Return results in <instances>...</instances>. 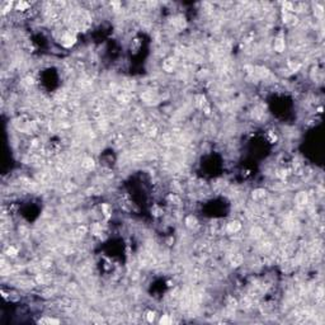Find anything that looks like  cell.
Wrapping results in <instances>:
<instances>
[{"label":"cell","mask_w":325,"mask_h":325,"mask_svg":"<svg viewBox=\"0 0 325 325\" xmlns=\"http://www.w3.org/2000/svg\"><path fill=\"white\" fill-rule=\"evenodd\" d=\"M6 255L8 257H12V258H14V257H17V254H18V249H17L15 246H9L6 249Z\"/></svg>","instance_id":"obj_13"},{"label":"cell","mask_w":325,"mask_h":325,"mask_svg":"<svg viewBox=\"0 0 325 325\" xmlns=\"http://www.w3.org/2000/svg\"><path fill=\"white\" fill-rule=\"evenodd\" d=\"M307 200H309V197H307L306 192H298L296 195V203L298 206H305L307 203Z\"/></svg>","instance_id":"obj_3"},{"label":"cell","mask_w":325,"mask_h":325,"mask_svg":"<svg viewBox=\"0 0 325 325\" xmlns=\"http://www.w3.org/2000/svg\"><path fill=\"white\" fill-rule=\"evenodd\" d=\"M197 104L200 105V107H202V108L205 107V104H206V99H205V97H203V95H198V97H197Z\"/></svg>","instance_id":"obj_17"},{"label":"cell","mask_w":325,"mask_h":325,"mask_svg":"<svg viewBox=\"0 0 325 325\" xmlns=\"http://www.w3.org/2000/svg\"><path fill=\"white\" fill-rule=\"evenodd\" d=\"M81 166L85 170H92L93 168H94V160H93L92 158H85L81 163Z\"/></svg>","instance_id":"obj_6"},{"label":"cell","mask_w":325,"mask_h":325,"mask_svg":"<svg viewBox=\"0 0 325 325\" xmlns=\"http://www.w3.org/2000/svg\"><path fill=\"white\" fill-rule=\"evenodd\" d=\"M250 233H251V236H253V238H254V239H258V238H260V236H262L263 231H262L260 227L255 226V227H253V229H251Z\"/></svg>","instance_id":"obj_11"},{"label":"cell","mask_w":325,"mask_h":325,"mask_svg":"<svg viewBox=\"0 0 325 325\" xmlns=\"http://www.w3.org/2000/svg\"><path fill=\"white\" fill-rule=\"evenodd\" d=\"M15 8H17V10H22V12H24V10H28L29 4L26 3V1H19V3H17Z\"/></svg>","instance_id":"obj_14"},{"label":"cell","mask_w":325,"mask_h":325,"mask_svg":"<svg viewBox=\"0 0 325 325\" xmlns=\"http://www.w3.org/2000/svg\"><path fill=\"white\" fill-rule=\"evenodd\" d=\"M102 211H103V215L105 217H111V213H112V208H111V206L107 205V203H104L102 205Z\"/></svg>","instance_id":"obj_12"},{"label":"cell","mask_w":325,"mask_h":325,"mask_svg":"<svg viewBox=\"0 0 325 325\" xmlns=\"http://www.w3.org/2000/svg\"><path fill=\"white\" fill-rule=\"evenodd\" d=\"M170 321H172V320L169 319V316H168V315H163L159 323H160V324H169Z\"/></svg>","instance_id":"obj_19"},{"label":"cell","mask_w":325,"mask_h":325,"mask_svg":"<svg viewBox=\"0 0 325 325\" xmlns=\"http://www.w3.org/2000/svg\"><path fill=\"white\" fill-rule=\"evenodd\" d=\"M62 45L65 46V47H70V46H73L75 43V41H76V38H75V36H73L71 33H66V35L62 37Z\"/></svg>","instance_id":"obj_2"},{"label":"cell","mask_w":325,"mask_h":325,"mask_svg":"<svg viewBox=\"0 0 325 325\" xmlns=\"http://www.w3.org/2000/svg\"><path fill=\"white\" fill-rule=\"evenodd\" d=\"M78 233H79L80 235H84V234L86 233V227H85V226H80L79 229H78Z\"/></svg>","instance_id":"obj_21"},{"label":"cell","mask_w":325,"mask_h":325,"mask_svg":"<svg viewBox=\"0 0 325 325\" xmlns=\"http://www.w3.org/2000/svg\"><path fill=\"white\" fill-rule=\"evenodd\" d=\"M151 212H153V213H154V216H160V215H161V213H163V210H161V208H160V207H159V206H156V205H155V206H154V207H153V208H151Z\"/></svg>","instance_id":"obj_16"},{"label":"cell","mask_w":325,"mask_h":325,"mask_svg":"<svg viewBox=\"0 0 325 325\" xmlns=\"http://www.w3.org/2000/svg\"><path fill=\"white\" fill-rule=\"evenodd\" d=\"M155 311H149L147 312V315H146V319H147V321L149 323H154V320H155Z\"/></svg>","instance_id":"obj_18"},{"label":"cell","mask_w":325,"mask_h":325,"mask_svg":"<svg viewBox=\"0 0 325 325\" xmlns=\"http://www.w3.org/2000/svg\"><path fill=\"white\" fill-rule=\"evenodd\" d=\"M264 196H265V191L262 188H258L253 192V198H254V200H262Z\"/></svg>","instance_id":"obj_9"},{"label":"cell","mask_w":325,"mask_h":325,"mask_svg":"<svg viewBox=\"0 0 325 325\" xmlns=\"http://www.w3.org/2000/svg\"><path fill=\"white\" fill-rule=\"evenodd\" d=\"M288 69L291 70V71H298V69L300 67H301V65L298 64V62H296V61H288Z\"/></svg>","instance_id":"obj_15"},{"label":"cell","mask_w":325,"mask_h":325,"mask_svg":"<svg viewBox=\"0 0 325 325\" xmlns=\"http://www.w3.org/2000/svg\"><path fill=\"white\" fill-rule=\"evenodd\" d=\"M274 50L277 52H283L285 51V40L282 37H278L274 41Z\"/></svg>","instance_id":"obj_4"},{"label":"cell","mask_w":325,"mask_h":325,"mask_svg":"<svg viewBox=\"0 0 325 325\" xmlns=\"http://www.w3.org/2000/svg\"><path fill=\"white\" fill-rule=\"evenodd\" d=\"M231 265L233 267H239V265H241L243 264V255L241 254H234L233 257H231Z\"/></svg>","instance_id":"obj_5"},{"label":"cell","mask_w":325,"mask_h":325,"mask_svg":"<svg viewBox=\"0 0 325 325\" xmlns=\"http://www.w3.org/2000/svg\"><path fill=\"white\" fill-rule=\"evenodd\" d=\"M185 225H187V227H195L197 225V218L193 216V215H189V216L185 217Z\"/></svg>","instance_id":"obj_8"},{"label":"cell","mask_w":325,"mask_h":325,"mask_svg":"<svg viewBox=\"0 0 325 325\" xmlns=\"http://www.w3.org/2000/svg\"><path fill=\"white\" fill-rule=\"evenodd\" d=\"M240 229H241V223H240L239 221H236V220H233V221H230L229 223H227V231L231 233V234L238 233Z\"/></svg>","instance_id":"obj_1"},{"label":"cell","mask_w":325,"mask_h":325,"mask_svg":"<svg viewBox=\"0 0 325 325\" xmlns=\"http://www.w3.org/2000/svg\"><path fill=\"white\" fill-rule=\"evenodd\" d=\"M166 200H168L169 203H173V205H179L180 203V198L177 195H174V193H170V195L168 196Z\"/></svg>","instance_id":"obj_10"},{"label":"cell","mask_w":325,"mask_h":325,"mask_svg":"<svg viewBox=\"0 0 325 325\" xmlns=\"http://www.w3.org/2000/svg\"><path fill=\"white\" fill-rule=\"evenodd\" d=\"M38 324H46V325H56V324H60V320L57 319H53V318H43L38 320Z\"/></svg>","instance_id":"obj_7"},{"label":"cell","mask_w":325,"mask_h":325,"mask_svg":"<svg viewBox=\"0 0 325 325\" xmlns=\"http://www.w3.org/2000/svg\"><path fill=\"white\" fill-rule=\"evenodd\" d=\"M173 67H174V62H173V64H170V62H168V60L164 62V69H165L166 71L173 70Z\"/></svg>","instance_id":"obj_20"}]
</instances>
